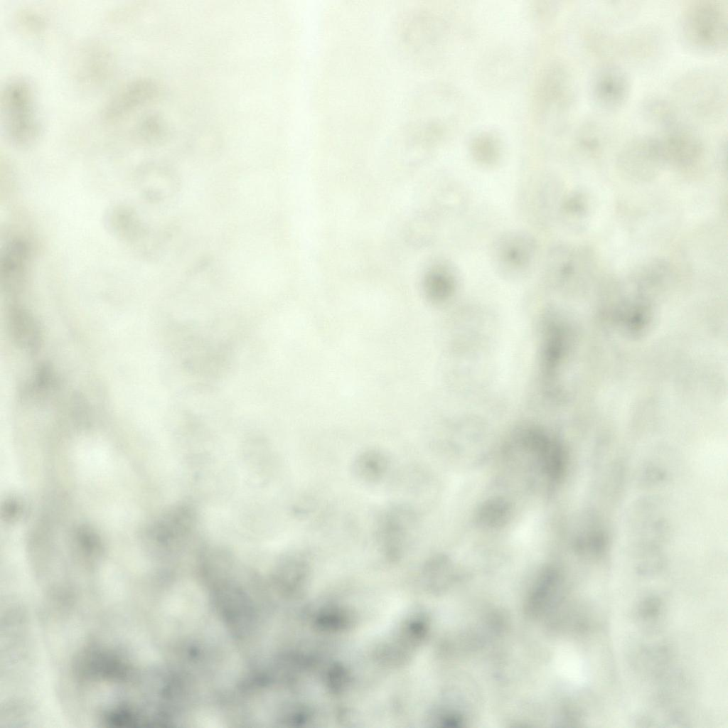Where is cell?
<instances>
[{
	"mask_svg": "<svg viewBox=\"0 0 728 728\" xmlns=\"http://www.w3.org/2000/svg\"><path fill=\"white\" fill-rule=\"evenodd\" d=\"M146 85L132 83L122 90L107 108L108 118H115L140 103L146 97Z\"/></svg>",
	"mask_w": 728,
	"mask_h": 728,
	"instance_id": "7c38bea8",
	"label": "cell"
},
{
	"mask_svg": "<svg viewBox=\"0 0 728 728\" xmlns=\"http://www.w3.org/2000/svg\"><path fill=\"white\" fill-rule=\"evenodd\" d=\"M389 461L386 455L380 451L368 450L355 458L353 470L361 481L375 483L386 474Z\"/></svg>",
	"mask_w": 728,
	"mask_h": 728,
	"instance_id": "30bf717a",
	"label": "cell"
},
{
	"mask_svg": "<svg viewBox=\"0 0 728 728\" xmlns=\"http://www.w3.org/2000/svg\"><path fill=\"white\" fill-rule=\"evenodd\" d=\"M535 186L532 187L531 193L529 196L530 202L533 204L532 208L535 209L537 219H540L541 225L549 220H552V178L547 176L540 177L534 182Z\"/></svg>",
	"mask_w": 728,
	"mask_h": 728,
	"instance_id": "8fae6325",
	"label": "cell"
},
{
	"mask_svg": "<svg viewBox=\"0 0 728 728\" xmlns=\"http://www.w3.org/2000/svg\"><path fill=\"white\" fill-rule=\"evenodd\" d=\"M660 131L658 137L664 160L684 164L701 156L703 143L698 132L682 119Z\"/></svg>",
	"mask_w": 728,
	"mask_h": 728,
	"instance_id": "52a82bcc",
	"label": "cell"
},
{
	"mask_svg": "<svg viewBox=\"0 0 728 728\" xmlns=\"http://www.w3.org/2000/svg\"><path fill=\"white\" fill-rule=\"evenodd\" d=\"M458 270L450 264L441 263L432 267L424 277V289L427 295L436 301L449 298L458 283Z\"/></svg>",
	"mask_w": 728,
	"mask_h": 728,
	"instance_id": "ba28073f",
	"label": "cell"
},
{
	"mask_svg": "<svg viewBox=\"0 0 728 728\" xmlns=\"http://www.w3.org/2000/svg\"><path fill=\"white\" fill-rule=\"evenodd\" d=\"M539 247L530 232L510 229L498 234L489 247V259L494 272L508 281L530 276L537 264Z\"/></svg>",
	"mask_w": 728,
	"mask_h": 728,
	"instance_id": "3957f363",
	"label": "cell"
},
{
	"mask_svg": "<svg viewBox=\"0 0 728 728\" xmlns=\"http://www.w3.org/2000/svg\"><path fill=\"white\" fill-rule=\"evenodd\" d=\"M508 511V505L503 500H492L482 508L479 519L485 525H498L505 520Z\"/></svg>",
	"mask_w": 728,
	"mask_h": 728,
	"instance_id": "4fadbf2b",
	"label": "cell"
},
{
	"mask_svg": "<svg viewBox=\"0 0 728 728\" xmlns=\"http://www.w3.org/2000/svg\"><path fill=\"white\" fill-rule=\"evenodd\" d=\"M414 517L406 506H394L380 517L377 538L381 552L390 560L398 559L406 549Z\"/></svg>",
	"mask_w": 728,
	"mask_h": 728,
	"instance_id": "8992f818",
	"label": "cell"
},
{
	"mask_svg": "<svg viewBox=\"0 0 728 728\" xmlns=\"http://www.w3.org/2000/svg\"><path fill=\"white\" fill-rule=\"evenodd\" d=\"M728 9L720 0H693L680 15L679 35L690 52L714 55L726 50L728 41Z\"/></svg>",
	"mask_w": 728,
	"mask_h": 728,
	"instance_id": "6da1fadb",
	"label": "cell"
},
{
	"mask_svg": "<svg viewBox=\"0 0 728 728\" xmlns=\"http://www.w3.org/2000/svg\"><path fill=\"white\" fill-rule=\"evenodd\" d=\"M673 100L680 111L697 119L716 122L727 109V82L711 68H698L681 75L673 88Z\"/></svg>",
	"mask_w": 728,
	"mask_h": 728,
	"instance_id": "7a4b0ae2",
	"label": "cell"
},
{
	"mask_svg": "<svg viewBox=\"0 0 728 728\" xmlns=\"http://www.w3.org/2000/svg\"><path fill=\"white\" fill-rule=\"evenodd\" d=\"M1 107L6 129L11 139L23 144L31 140L36 132V124L27 85L15 81L6 85L1 97Z\"/></svg>",
	"mask_w": 728,
	"mask_h": 728,
	"instance_id": "277c9868",
	"label": "cell"
},
{
	"mask_svg": "<svg viewBox=\"0 0 728 728\" xmlns=\"http://www.w3.org/2000/svg\"><path fill=\"white\" fill-rule=\"evenodd\" d=\"M643 118L663 130L682 120L680 111L671 100L663 97H650L641 107Z\"/></svg>",
	"mask_w": 728,
	"mask_h": 728,
	"instance_id": "9c48e42d",
	"label": "cell"
},
{
	"mask_svg": "<svg viewBox=\"0 0 728 728\" xmlns=\"http://www.w3.org/2000/svg\"><path fill=\"white\" fill-rule=\"evenodd\" d=\"M631 81L628 73L619 65L607 62L599 66L590 82L592 100L606 112H614L624 107L631 95Z\"/></svg>",
	"mask_w": 728,
	"mask_h": 728,
	"instance_id": "5b68a950",
	"label": "cell"
}]
</instances>
